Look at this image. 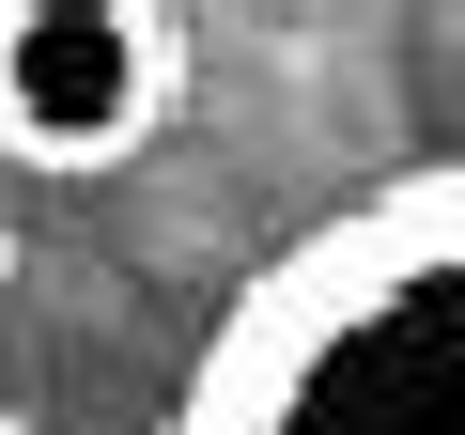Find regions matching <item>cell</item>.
Returning a JSON list of instances; mask_svg holds the SVG:
<instances>
[{
    "label": "cell",
    "mask_w": 465,
    "mask_h": 435,
    "mask_svg": "<svg viewBox=\"0 0 465 435\" xmlns=\"http://www.w3.org/2000/svg\"><path fill=\"white\" fill-rule=\"evenodd\" d=\"M155 435H465V156L295 234Z\"/></svg>",
    "instance_id": "obj_1"
},
{
    "label": "cell",
    "mask_w": 465,
    "mask_h": 435,
    "mask_svg": "<svg viewBox=\"0 0 465 435\" xmlns=\"http://www.w3.org/2000/svg\"><path fill=\"white\" fill-rule=\"evenodd\" d=\"M186 94L171 0H0V156L16 171H124Z\"/></svg>",
    "instance_id": "obj_2"
}]
</instances>
